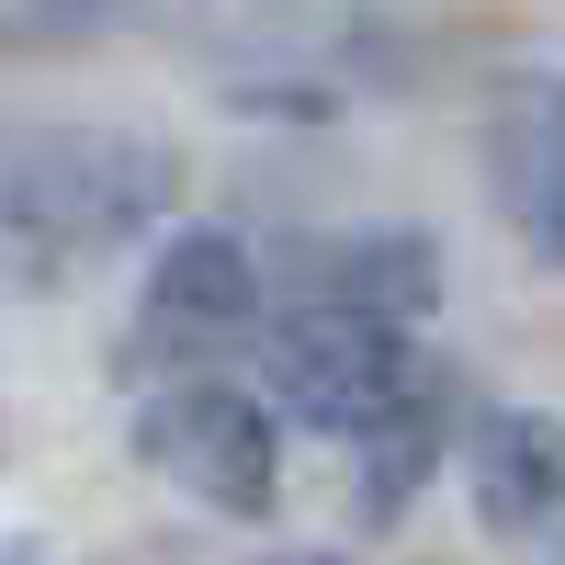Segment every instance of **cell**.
<instances>
[{"label": "cell", "mask_w": 565, "mask_h": 565, "mask_svg": "<svg viewBox=\"0 0 565 565\" xmlns=\"http://www.w3.org/2000/svg\"><path fill=\"white\" fill-rule=\"evenodd\" d=\"M170 181H181V170H170V148H148V136L34 125L23 148H12V249H23V271L136 238V226L170 204Z\"/></svg>", "instance_id": "obj_1"}, {"label": "cell", "mask_w": 565, "mask_h": 565, "mask_svg": "<svg viewBox=\"0 0 565 565\" xmlns=\"http://www.w3.org/2000/svg\"><path fill=\"white\" fill-rule=\"evenodd\" d=\"M260 396L282 418H306V430H340V441H373L385 418L418 407V351L396 340L385 306H351L328 295L306 317H282L260 340Z\"/></svg>", "instance_id": "obj_2"}, {"label": "cell", "mask_w": 565, "mask_h": 565, "mask_svg": "<svg viewBox=\"0 0 565 565\" xmlns=\"http://www.w3.org/2000/svg\"><path fill=\"white\" fill-rule=\"evenodd\" d=\"M136 452L159 463L170 487H193L204 509H238V521H260L271 509V407L238 396V385H170L136 407Z\"/></svg>", "instance_id": "obj_3"}, {"label": "cell", "mask_w": 565, "mask_h": 565, "mask_svg": "<svg viewBox=\"0 0 565 565\" xmlns=\"http://www.w3.org/2000/svg\"><path fill=\"white\" fill-rule=\"evenodd\" d=\"M487 181L498 215L532 238V260L565 271V79H521L487 125Z\"/></svg>", "instance_id": "obj_4"}, {"label": "cell", "mask_w": 565, "mask_h": 565, "mask_svg": "<svg viewBox=\"0 0 565 565\" xmlns=\"http://www.w3.org/2000/svg\"><path fill=\"white\" fill-rule=\"evenodd\" d=\"M249 317H260V260L226 238V226H193V238L159 249V271H148V340L204 351V340H238Z\"/></svg>", "instance_id": "obj_5"}, {"label": "cell", "mask_w": 565, "mask_h": 565, "mask_svg": "<svg viewBox=\"0 0 565 565\" xmlns=\"http://www.w3.org/2000/svg\"><path fill=\"white\" fill-rule=\"evenodd\" d=\"M476 521L487 532H509V543H543V532H565V430L554 418H487L476 430Z\"/></svg>", "instance_id": "obj_6"}, {"label": "cell", "mask_w": 565, "mask_h": 565, "mask_svg": "<svg viewBox=\"0 0 565 565\" xmlns=\"http://www.w3.org/2000/svg\"><path fill=\"white\" fill-rule=\"evenodd\" d=\"M340 295L407 317L418 295H430V249H418V238H351V249H340Z\"/></svg>", "instance_id": "obj_7"}, {"label": "cell", "mask_w": 565, "mask_h": 565, "mask_svg": "<svg viewBox=\"0 0 565 565\" xmlns=\"http://www.w3.org/2000/svg\"><path fill=\"white\" fill-rule=\"evenodd\" d=\"M271 565H351V554H271Z\"/></svg>", "instance_id": "obj_8"}]
</instances>
